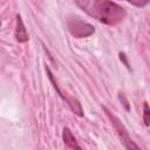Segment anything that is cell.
Segmentation results:
<instances>
[{"label": "cell", "instance_id": "cell-1", "mask_svg": "<svg viewBox=\"0 0 150 150\" xmlns=\"http://www.w3.org/2000/svg\"><path fill=\"white\" fill-rule=\"evenodd\" d=\"M90 14L100 22L114 26L124 19L125 11L110 0H95Z\"/></svg>", "mask_w": 150, "mask_h": 150}, {"label": "cell", "instance_id": "cell-2", "mask_svg": "<svg viewBox=\"0 0 150 150\" xmlns=\"http://www.w3.org/2000/svg\"><path fill=\"white\" fill-rule=\"evenodd\" d=\"M103 110L105 111L108 118L110 120V122H111V124H112L115 131L117 132V135H118V137H120L122 144L124 145V148H125V149H139V146H138L137 144H135V143L131 141L128 130L125 129V127L123 125V123L120 121V118H118L117 116H115L107 107H103Z\"/></svg>", "mask_w": 150, "mask_h": 150}, {"label": "cell", "instance_id": "cell-3", "mask_svg": "<svg viewBox=\"0 0 150 150\" xmlns=\"http://www.w3.org/2000/svg\"><path fill=\"white\" fill-rule=\"evenodd\" d=\"M67 27L68 30L70 32L71 35H74L75 38L82 39V38H87L89 35H91L94 33V26H91L88 22H84L80 19H71L67 22Z\"/></svg>", "mask_w": 150, "mask_h": 150}, {"label": "cell", "instance_id": "cell-4", "mask_svg": "<svg viewBox=\"0 0 150 150\" xmlns=\"http://www.w3.org/2000/svg\"><path fill=\"white\" fill-rule=\"evenodd\" d=\"M15 40L18 42H27L28 41V33L23 25L21 16L16 15V25H15Z\"/></svg>", "mask_w": 150, "mask_h": 150}, {"label": "cell", "instance_id": "cell-5", "mask_svg": "<svg viewBox=\"0 0 150 150\" xmlns=\"http://www.w3.org/2000/svg\"><path fill=\"white\" fill-rule=\"evenodd\" d=\"M62 139H63V143L70 148V149H81V146L77 144L75 137L73 136L71 131L69 128H63V131H62Z\"/></svg>", "mask_w": 150, "mask_h": 150}, {"label": "cell", "instance_id": "cell-6", "mask_svg": "<svg viewBox=\"0 0 150 150\" xmlns=\"http://www.w3.org/2000/svg\"><path fill=\"white\" fill-rule=\"evenodd\" d=\"M64 101L68 103V105L70 107V109L73 110L74 114H76L77 116H83V110H82V107L80 104V102L74 98V97H66Z\"/></svg>", "mask_w": 150, "mask_h": 150}, {"label": "cell", "instance_id": "cell-7", "mask_svg": "<svg viewBox=\"0 0 150 150\" xmlns=\"http://www.w3.org/2000/svg\"><path fill=\"white\" fill-rule=\"evenodd\" d=\"M46 71H47V75H48V77H49V80H50V82H52V84H53L54 89L56 90V93L59 94V96H60V97H62V98L64 100V98H66V96H63V94H62V93H61V90L59 89V86H57V83L55 82V80H54V76H53V74H52V71H50L49 67H47V66H46Z\"/></svg>", "mask_w": 150, "mask_h": 150}, {"label": "cell", "instance_id": "cell-8", "mask_svg": "<svg viewBox=\"0 0 150 150\" xmlns=\"http://www.w3.org/2000/svg\"><path fill=\"white\" fill-rule=\"evenodd\" d=\"M143 122L146 127L150 125V107L146 102H144L143 104Z\"/></svg>", "mask_w": 150, "mask_h": 150}, {"label": "cell", "instance_id": "cell-9", "mask_svg": "<svg viewBox=\"0 0 150 150\" xmlns=\"http://www.w3.org/2000/svg\"><path fill=\"white\" fill-rule=\"evenodd\" d=\"M128 2H130L131 5L136 6V7H144L148 4H150V0H125Z\"/></svg>", "mask_w": 150, "mask_h": 150}, {"label": "cell", "instance_id": "cell-10", "mask_svg": "<svg viewBox=\"0 0 150 150\" xmlns=\"http://www.w3.org/2000/svg\"><path fill=\"white\" fill-rule=\"evenodd\" d=\"M76 2V5L79 7H81L83 11H87L88 9V6L90 4V0H74Z\"/></svg>", "mask_w": 150, "mask_h": 150}, {"label": "cell", "instance_id": "cell-11", "mask_svg": "<svg viewBox=\"0 0 150 150\" xmlns=\"http://www.w3.org/2000/svg\"><path fill=\"white\" fill-rule=\"evenodd\" d=\"M118 97H120V100H121V102L123 103V105H124V108L127 109V110H129V103H128V101H127V98L124 97V95L123 94H118Z\"/></svg>", "mask_w": 150, "mask_h": 150}, {"label": "cell", "instance_id": "cell-12", "mask_svg": "<svg viewBox=\"0 0 150 150\" xmlns=\"http://www.w3.org/2000/svg\"><path fill=\"white\" fill-rule=\"evenodd\" d=\"M120 59L125 63V66L129 68V63H128V60H127V57H125V54L124 53H120Z\"/></svg>", "mask_w": 150, "mask_h": 150}]
</instances>
